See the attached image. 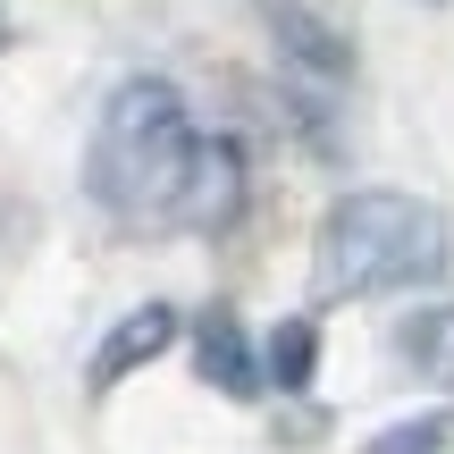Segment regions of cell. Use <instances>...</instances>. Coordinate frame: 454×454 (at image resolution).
<instances>
[{"mask_svg":"<svg viewBox=\"0 0 454 454\" xmlns=\"http://www.w3.org/2000/svg\"><path fill=\"white\" fill-rule=\"evenodd\" d=\"M202 135L185 127V101L168 76H127L101 101L93 152H84V185L110 219H144V227H177L185 177H194Z\"/></svg>","mask_w":454,"mask_h":454,"instance_id":"6da1fadb","label":"cell"},{"mask_svg":"<svg viewBox=\"0 0 454 454\" xmlns=\"http://www.w3.org/2000/svg\"><path fill=\"white\" fill-rule=\"evenodd\" d=\"M438 270H446L438 202L387 194V185L328 202V219H320V286L328 294H404V286H429Z\"/></svg>","mask_w":454,"mask_h":454,"instance_id":"7a4b0ae2","label":"cell"},{"mask_svg":"<svg viewBox=\"0 0 454 454\" xmlns=\"http://www.w3.org/2000/svg\"><path fill=\"white\" fill-rule=\"evenodd\" d=\"M194 371H202V387H219V395H261V362H253V337H244V320L236 311H202L194 320Z\"/></svg>","mask_w":454,"mask_h":454,"instance_id":"3957f363","label":"cell"},{"mask_svg":"<svg viewBox=\"0 0 454 454\" xmlns=\"http://www.w3.org/2000/svg\"><path fill=\"white\" fill-rule=\"evenodd\" d=\"M244 202V160L227 135H202L194 152V177H185V202H177V227H227Z\"/></svg>","mask_w":454,"mask_h":454,"instance_id":"277c9868","label":"cell"},{"mask_svg":"<svg viewBox=\"0 0 454 454\" xmlns=\"http://www.w3.org/2000/svg\"><path fill=\"white\" fill-rule=\"evenodd\" d=\"M168 345H177V311L168 303H144V311H127V320L101 337V354H93V387H118L127 371H144V362H160Z\"/></svg>","mask_w":454,"mask_h":454,"instance_id":"5b68a950","label":"cell"},{"mask_svg":"<svg viewBox=\"0 0 454 454\" xmlns=\"http://www.w3.org/2000/svg\"><path fill=\"white\" fill-rule=\"evenodd\" d=\"M395 362L429 387H454V303H421L395 320Z\"/></svg>","mask_w":454,"mask_h":454,"instance_id":"8992f818","label":"cell"},{"mask_svg":"<svg viewBox=\"0 0 454 454\" xmlns=\"http://www.w3.org/2000/svg\"><path fill=\"white\" fill-rule=\"evenodd\" d=\"M311 362H320V328H311V320H278L270 345H261L270 387H278V395H303V387H311Z\"/></svg>","mask_w":454,"mask_h":454,"instance_id":"52a82bcc","label":"cell"},{"mask_svg":"<svg viewBox=\"0 0 454 454\" xmlns=\"http://www.w3.org/2000/svg\"><path fill=\"white\" fill-rule=\"evenodd\" d=\"M270 26H278V43H286L303 67H320V76H345V43L320 26V17H303L294 0H270Z\"/></svg>","mask_w":454,"mask_h":454,"instance_id":"ba28073f","label":"cell"},{"mask_svg":"<svg viewBox=\"0 0 454 454\" xmlns=\"http://www.w3.org/2000/svg\"><path fill=\"white\" fill-rule=\"evenodd\" d=\"M454 446V412H412V421H387L362 454H446Z\"/></svg>","mask_w":454,"mask_h":454,"instance_id":"9c48e42d","label":"cell"},{"mask_svg":"<svg viewBox=\"0 0 454 454\" xmlns=\"http://www.w3.org/2000/svg\"><path fill=\"white\" fill-rule=\"evenodd\" d=\"M0 51H9V17H0Z\"/></svg>","mask_w":454,"mask_h":454,"instance_id":"30bf717a","label":"cell"}]
</instances>
